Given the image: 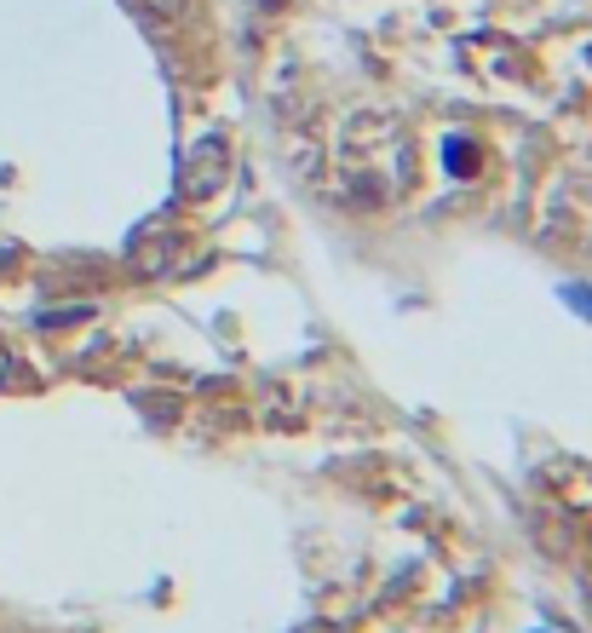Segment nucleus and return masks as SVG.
Instances as JSON below:
<instances>
[{"instance_id": "1", "label": "nucleus", "mask_w": 592, "mask_h": 633, "mask_svg": "<svg viewBox=\"0 0 592 633\" xmlns=\"http://www.w3.org/2000/svg\"><path fill=\"white\" fill-rule=\"evenodd\" d=\"M449 156H455V173H472V167H478V162H472V144H455Z\"/></svg>"}, {"instance_id": "2", "label": "nucleus", "mask_w": 592, "mask_h": 633, "mask_svg": "<svg viewBox=\"0 0 592 633\" xmlns=\"http://www.w3.org/2000/svg\"><path fill=\"white\" fill-rule=\"evenodd\" d=\"M144 6H150L156 18H173V12H184V0H144Z\"/></svg>"}, {"instance_id": "3", "label": "nucleus", "mask_w": 592, "mask_h": 633, "mask_svg": "<svg viewBox=\"0 0 592 633\" xmlns=\"http://www.w3.org/2000/svg\"><path fill=\"white\" fill-rule=\"evenodd\" d=\"M6 375H12V357H6V346H0V386H6Z\"/></svg>"}]
</instances>
